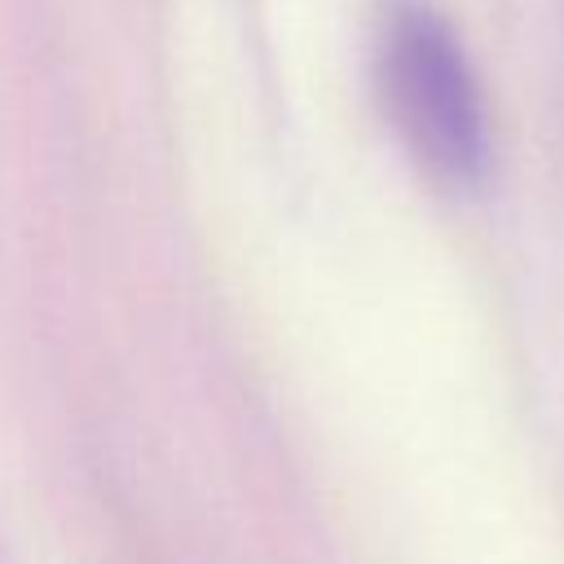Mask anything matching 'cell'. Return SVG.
<instances>
[{
    "instance_id": "6da1fadb",
    "label": "cell",
    "mask_w": 564,
    "mask_h": 564,
    "mask_svg": "<svg viewBox=\"0 0 564 564\" xmlns=\"http://www.w3.org/2000/svg\"><path fill=\"white\" fill-rule=\"evenodd\" d=\"M375 88L419 172L449 194H480L494 128L463 35L432 0H388L375 18Z\"/></svg>"
}]
</instances>
